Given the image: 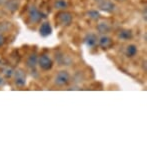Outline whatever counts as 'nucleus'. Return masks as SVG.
Segmentation results:
<instances>
[{
  "instance_id": "obj_1",
  "label": "nucleus",
  "mask_w": 147,
  "mask_h": 147,
  "mask_svg": "<svg viewBox=\"0 0 147 147\" xmlns=\"http://www.w3.org/2000/svg\"><path fill=\"white\" fill-rule=\"evenodd\" d=\"M70 79H71V76L69 72L66 70H60L54 77V84L57 86H65L69 83Z\"/></svg>"
},
{
  "instance_id": "obj_2",
  "label": "nucleus",
  "mask_w": 147,
  "mask_h": 147,
  "mask_svg": "<svg viewBox=\"0 0 147 147\" xmlns=\"http://www.w3.org/2000/svg\"><path fill=\"white\" fill-rule=\"evenodd\" d=\"M12 77L14 78V83L18 87H23L26 84V73L24 72V70L20 69H15Z\"/></svg>"
},
{
  "instance_id": "obj_3",
  "label": "nucleus",
  "mask_w": 147,
  "mask_h": 147,
  "mask_svg": "<svg viewBox=\"0 0 147 147\" xmlns=\"http://www.w3.org/2000/svg\"><path fill=\"white\" fill-rule=\"evenodd\" d=\"M38 65L42 70L48 71L53 67V60L47 54H41L38 57Z\"/></svg>"
},
{
  "instance_id": "obj_4",
  "label": "nucleus",
  "mask_w": 147,
  "mask_h": 147,
  "mask_svg": "<svg viewBox=\"0 0 147 147\" xmlns=\"http://www.w3.org/2000/svg\"><path fill=\"white\" fill-rule=\"evenodd\" d=\"M57 22L62 26H69L72 23V14L67 11H60L56 16Z\"/></svg>"
},
{
  "instance_id": "obj_5",
  "label": "nucleus",
  "mask_w": 147,
  "mask_h": 147,
  "mask_svg": "<svg viewBox=\"0 0 147 147\" xmlns=\"http://www.w3.org/2000/svg\"><path fill=\"white\" fill-rule=\"evenodd\" d=\"M28 16H29V20L32 23H38L44 17V15L34 5H31L28 9Z\"/></svg>"
},
{
  "instance_id": "obj_6",
  "label": "nucleus",
  "mask_w": 147,
  "mask_h": 147,
  "mask_svg": "<svg viewBox=\"0 0 147 147\" xmlns=\"http://www.w3.org/2000/svg\"><path fill=\"white\" fill-rule=\"evenodd\" d=\"M84 44L89 49L95 48L98 45V36L93 32L87 33L84 37Z\"/></svg>"
},
{
  "instance_id": "obj_7",
  "label": "nucleus",
  "mask_w": 147,
  "mask_h": 147,
  "mask_svg": "<svg viewBox=\"0 0 147 147\" xmlns=\"http://www.w3.org/2000/svg\"><path fill=\"white\" fill-rule=\"evenodd\" d=\"M113 44V41H112V38L109 37L108 35L106 34H102L100 37H98V45L101 49H109Z\"/></svg>"
},
{
  "instance_id": "obj_8",
  "label": "nucleus",
  "mask_w": 147,
  "mask_h": 147,
  "mask_svg": "<svg viewBox=\"0 0 147 147\" xmlns=\"http://www.w3.org/2000/svg\"><path fill=\"white\" fill-rule=\"evenodd\" d=\"M97 6L99 9L105 12H113L115 9V4L110 0H100L97 2Z\"/></svg>"
},
{
  "instance_id": "obj_9",
  "label": "nucleus",
  "mask_w": 147,
  "mask_h": 147,
  "mask_svg": "<svg viewBox=\"0 0 147 147\" xmlns=\"http://www.w3.org/2000/svg\"><path fill=\"white\" fill-rule=\"evenodd\" d=\"M26 66L31 70H34L38 66V56H37V54L33 53V54H30L27 57V59H26Z\"/></svg>"
},
{
  "instance_id": "obj_10",
  "label": "nucleus",
  "mask_w": 147,
  "mask_h": 147,
  "mask_svg": "<svg viewBox=\"0 0 147 147\" xmlns=\"http://www.w3.org/2000/svg\"><path fill=\"white\" fill-rule=\"evenodd\" d=\"M52 33V27L49 22H43L39 28V34L42 37H47Z\"/></svg>"
},
{
  "instance_id": "obj_11",
  "label": "nucleus",
  "mask_w": 147,
  "mask_h": 147,
  "mask_svg": "<svg viewBox=\"0 0 147 147\" xmlns=\"http://www.w3.org/2000/svg\"><path fill=\"white\" fill-rule=\"evenodd\" d=\"M117 36L120 40L127 41V40H130V39L133 37V33H132V31L129 29H122L118 32Z\"/></svg>"
},
{
  "instance_id": "obj_12",
  "label": "nucleus",
  "mask_w": 147,
  "mask_h": 147,
  "mask_svg": "<svg viewBox=\"0 0 147 147\" xmlns=\"http://www.w3.org/2000/svg\"><path fill=\"white\" fill-rule=\"evenodd\" d=\"M97 30H98L99 33L101 34H107L111 31V26L108 22L106 21H102V22H99L97 24Z\"/></svg>"
},
{
  "instance_id": "obj_13",
  "label": "nucleus",
  "mask_w": 147,
  "mask_h": 147,
  "mask_svg": "<svg viewBox=\"0 0 147 147\" xmlns=\"http://www.w3.org/2000/svg\"><path fill=\"white\" fill-rule=\"evenodd\" d=\"M137 46L135 44H129L127 47H126L125 50V55L128 57V58H132L134 57L136 54H137Z\"/></svg>"
},
{
  "instance_id": "obj_14",
  "label": "nucleus",
  "mask_w": 147,
  "mask_h": 147,
  "mask_svg": "<svg viewBox=\"0 0 147 147\" xmlns=\"http://www.w3.org/2000/svg\"><path fill=\"white\" fill-rule=\"evenodd\" d=\"M19 7V1L18 0H8L6 2V9L11 12H14Z\"/></svg>"
},
{
  "instance_id": "obj_15",
  "label": "nucleus",
  "mask_w": 147,
  "mask_h": 147,
  "mask_svg": "<svg viewBox=\"0 0 147 147\" xmlns=\"http://www.w3.org/2000/svg\"><path fill=\"white\" fill-rule=\"evenodd\" d=\"M13 73H14V69L12 67H10V66L4 65L1 68V74L5 78H11L13 76Z\"/></svg>"
},
{
  "instance_id": "obj_16",
  "label": "nucleus",
  "mask_w": 147,
  "mask_h": 147,
  "mask_svg": "<svg viewBox=\"0 0 147 147\" xmlns=\"http://www.w3.org/2000/svg\"><path fill=\"white\" fill-rule=\"evenodd\" d=\"M67 7H68V3L66 0H56L54 2V8L57 10L62 11V10H65Z\"/></svg>"
},
{
  "instance_id": "obj_17",
  "label": "nucleus",
  "mask_w": 147,
  "mask_h": 147,
  "mask_svg": "<svg viewBox=\"0 0 147 147\" xmlns=\"http://www.w3.org/2000/svg\"><path fill=\"white\" fill-rule=\"evenodd\" d=\"M87 16L92 20H98L100 18V13L96 10H89L87 11Z\"/></svg>"
},
{
  "instance_id": "obj_18",
  "label": "nucleus",
  "mask_w": 147,
  "mask_h": 147,
  "mask_svg": "<svg viewBox=\"0 0 147 147\" xmlns=\"http://www.w3.org/2000/svg\"><path fill=\"white\" fill-rule=\"evenodd\" d=\"M6 84V80H5V77L0 73V87H3L4 85Z\"/></svg>"
},
{
  "instance_id": "obj_19",
  "label": "nucleus",
  "mask_w": 147,
  "mask_h": 147,
  "mask_svg": "<svg viewBox=\"0 0 147 147\" xmlns=\"http://www.w3.org/2000/svg\"><path fill=\"white\" fill-rule=\"evenodd\" d=\"M5 43V38L2 34H0V47L3 46V44Z\"/></svg>"
},
{
  "instance_id": "obj_20",
  "label": "nucleus",
  "mask_w": 147,
  "mask_h": 147,
  "mask_svg": "<svg viewBox=\"0 0 147 147\" xmlns=\"http://www.w3.org/2000/svg\"><path fill=\"white\" fill-rule=\"evenodd\" d=\"M146 12H147V9H146V7H145V8H144L143 13H142V14H143L142 16H143V19H144V21H145V22H146Z\"/></svg>"
},
{
  "instance_id": "obj_21",
  "label": "nucleus",
  "mask_w": 147,
  "mask_h": 147,
  "mask_svg": "<svg viewBox=\"0 0 147 147\" xmlns=\"http://www.w3.org/2000/svg\"><path fill=\"white\" fill-rule=\"evenodd\" d=\"M117 1H124V0H117Z\"/></svg>"
}]
</instances>
